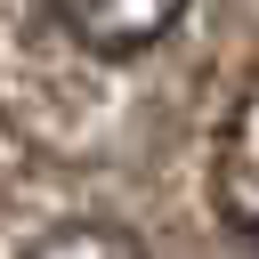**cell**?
Segmentation results:
<instances>
[{
  "instance_id": "cell-2",
  "label": "cell",
  "mask_w": 259,
  "mask_h": 259,
  "mask_svg": "<svg viewBox=\"0 0 259 259\" xmlns=\"http://www.w3.org/2000/svg\"><path fill=\"white\" fill-rule=\"evenodd\" d=\"M24 259H146V243H138L130 227H113V219H65V227H49Z\"/></svg>"
},
{
  "instance_id": "cell-1",
  "label": "cell",
  "mask_w": 259,
  "mask_h": 259,
  "mask_svg": "<svg viewBox=\"0 0 259 259\" xmlns=\"http://www.w3.org/2000/svg\"><path fill=\"white\" fill-rule=\"evenodd\" d=\"M57 16L73 24L81 49H97V57H138V49H154V40L186 16V0H57Z\"/></svg>"
}]
</instances>
